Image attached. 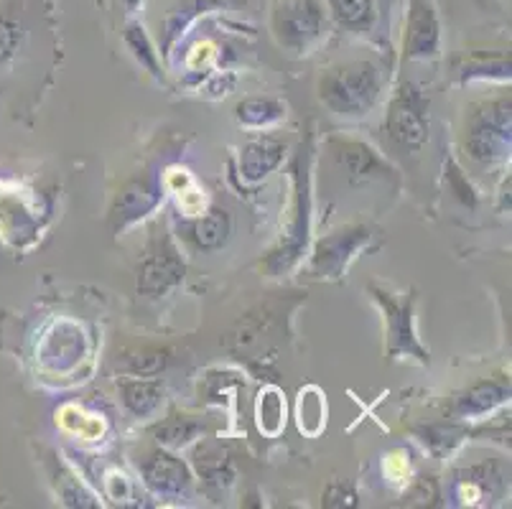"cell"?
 <instances>
[{
	"mask_svg": "<svg viewBox=\"0 0 512 509\" xmlns=\"http://www.w3.org/2000/svg\"><path fill=\"white\" fill-rule=\"evenodd\" d=\"M380 92V74L372 64L360 62L337 69L321 84V97L339 115H362Z\"/></svg>",
	"mask_w": 512,
	"mask_h": 509,
	"instance_id": "obj_1",
	"label": "cell"
},
{
	"mask_svg": "<svg viewBox=\"0 0 512 509\" xmlns=\"http://www.w3.org/2000/svg\"><path fill=\"white\" fill-rule=\"evenodd\" d=\"M324 3L321 0H278L273 11V28L286 46H306L321 34Z\"/></svg>",
	"mask_w": 512,
	"mask_h": 509,
	"instance_id": "obj_2",
	"label": "cell"
},
{
	"mask_svg": "<svg viewBox=\"0 0 512 509\" xmlns=\"http://www.w3.org/2000/svg\"><path fill=\"white\" fill-rule=\"evenodd\" d=\"M388 130H390V138H393L398 146L408 148V151H418V148L426 143L428 138L426 115H423L421 97L416 95V90H413L411 84L403 87L398 100H395L393 107H390Z\"/></svg>",
	"mask_w": 512,
	"mask_h": 509,
	"instance_id": "obj_3",
	"label": "cell"
},
{
	"mask_svg": "<svg viewBox=\"0 0 512 509\" xmlns=\"http://www.w3.org/2000/svg\"><path fill=\"white\" fill-rule=\"evenodd\" d=\"M406 51L413 59L434 56L439 49V16L431 0H411L408 6V28H406Z\"/></svg>",
	"mask_w": 512,
	"mask_h": 509,
	"instance_id": "obj_4",
	"label": "cell"
},
{
	"mask_svg": "<svg viewBox=\"0 0 512 509\" xmlns=\"http://www.w3.org/2000/svg\"><path fill=\"white\" fill-rule=\"evenodd\" d=\"M469 146L477 158L502 156V151L510 148V105H497V112L474 125Z\"/></svg>",
	"mask_w": 512,
	"mask_h": 509,
	"instance_id": "obj_5",
	"label": "cell"
},
{
	"mask_svg": "<svg viewBox=\"0 0 512 509\" xmlns=\"http://www.w3.org/2000/svg\"><path fill=\"white\" fill-rule=\"evenodd\" d=\"M181 278H184V263L176 258L171 247H166V250L153 252L151 258L143 260L138 286L143 293H164L171 286H176Z\"/></svg>",
	"mask_w": 512,
	"mask_h": 509,
	"instance_id": "obj_6",
	"label": "cell"
},
{
	"mask_svg": "<svg viewBox=\"0 0 512 509\" xmlns=\"http://www.w3.org/2000/svg\"><path fill=\"white\" fill-rule=\"evenodd\" d=\"M377 301L383 303L385 314H388L390 324V352H406L416 354V357L426 359V354L421 352V347L416 344V336L411 329V303H395L388 293L377 291Z\"/></svg>",
	"mask_w": 512,
	"mask_h": 509,
	"instance_id": "obj_7",
	"label": "cell"
},
{
	"mask_svg": "<svg viewBox=\"0 0 512 509\" xmlns=\"http://www.w3.org/2000/svg\"><path fill=\"white\" fill-rule=\"evenodd\" d=\"M283 153H286V146L278 143L273 138H263V140H255L250 146H245L240 156V168H242V176L248 181H260L263 176H268L273 168L281 163Z\"/></svg>",
	"mask_w": 512,
	"mask_h": 509,
	"instance_id": "obj_8",
	"label": "cell"
},
{
	"mask_svg": "<svg viewBox=\"0 0 512 509\" xmlns=\"http://www.w3.org/2000/svg\"><path fill=\"white\" fill-rule=\"evenodd\" d=\"M146 482L156 492L176 494L189 484V474H186V466L176 461L174 456L158 454L146 464Z\"/></svg>",
	"mask_w": 512,
	"mask_h": 509,
	"instance_id": "obj_9",
	"label": "cell"
},
{
	"mask_svg": "<svg viewBox=\"0 0 512 509\" xmlns=\"http://www.w3.org/2000/svg\"><path fill=\"white\" fill-rule=\"evenodd\" d=\"M362 240H367V232L365 230H357V232H347V235H334L329 240H324L316 250V270H339L344 265V260L349 258V252L355 250Z\"/></svg>",
	"mask_w": 512,
	"mask_h": 509,
	"instance_id": "obj_10",
	"label": "cell"
},
{
	"mask_svg": "<svg viewBox=\"0 0 512 509\" xmlns=\"http://www.w3.org/2000/svg\"><path fill=\"white\" fill-rule=\"evenodd\" d=\"M156 202H158L156 189H153L151 184H146V181H136V184H130L128 189L120 194L118 217L123 219V222H128V219H138L146 212H151V209L156 207Z\"/></svg>",
	"mask_w": 512,
	"mask_h": 509,
	"instance_id": "obj_11",
	"label": "cell"
},
{
	"mask_svg": "<svg viewBox=\"0 0 512 509\" xmlns=\"http://www.w3.org/2000/svg\"><path fill=\"white\" fill-rule=\"evenodd\" d=\"M227 232H230V217L222 209H212L194 224L192 235L202 250H217L227 240Z\"/></svg>",
	"mask_w": 512,
	"mask_h": 509,
	"instance_id": "obj_12",
	"label": "cell"
},
{
	"mask_svg": "<svg viewBox=\"0 0 512 509\" xmlns=\"http://www.w3.org/2000/svg\"><path fill=\"white\" fill-rule=\"evenodd\" d=\"M161 385L158 382H130L123 387V400L128 405L130 413L136 415H148L158 403H161Z\"/></svg>",
	"mask_w": 512,
	"mask_h": 509,
	"instance_id": "obj_13",
	"label": "cell"
},
{
	"mask_svg": "<svg viewBox=\"0 0 512 509\" xmlns=\"http://www.w3.org/2000/svg\"><path fill=\"white\" fill-rule=\"evenodd\" d=\"M507 395L505 387L495 385V382H482V385L472 387L459 403L462 413H484V410L495 408L497 403H502Z\"/></svg>",
	"mask_w": 512,
	"mask_h": 509,
	"instance_id": "obj_14",
	"label": "cell"
},
{
	"mask_svg": "<svg viewBox=\"0 0 512 509\" xmlns=\"http://www.w3.org/2000/svg\"><path fill=\"white\" fill-rule=\"evenodd\" d=\"M237 115H240L242 123L248 125H268L281 118L283 107L271 100H248L237 107Z\"/></svg>",
	"mask_w": 512,
	"mask_h": 509,
	"instance_id": "obj_15",
	"label": "cell"
},
{
	"mask_svg": "<svg viewBox=\"0 0 512 509\" xmlns=\"http://www.w3.org/2000/svg\"><path fill=\"white\" fill-rule=\"evenodd\" d=\"M334 16L344 23V26H365L372 16L370 0H329Z\"/></svg>",
	"mask_w": 512,
	"mask_h": 509,
	"instance_id": "obj_16",
	"label": "cell"
},
{
	"mask_svg": "<svg viewBox=\"0 0 512 509\" xmlns=\"http://www.w3.org/2000/svg\"><path fill=\"white\" fill-rule=\"evenodd\" d=\"M342 163L347 166V171L352 176H365L372 174L375 168H380V161L375 158V153L367 146H360V143H347L344 146Z\"/></svg>",
	"mask_w": 512,
	"mask_h": 509,
	"instance_id": "obj_17",
	"label": "cell"
},
{
	"mask_svg": "<svg viewBox=\"0 0 512 509\" xmlns=\"http://www.w3.org/2000/svg\"><path fill=\"white\" fill-rule=\"evenodd\" d=\"M166 367V352H146L130 359L128 372L136 377H153Z\"/></svg>",
	"mask_w": 512,
	"mask_h": 509,
	"instance_id": "obj_18",
	"label": "cell"
},
{
	"mask_svg": "<svg viewBox=\"0 0 512 509\" xmlns=\"http://www.w3.org/2000/svg\"><path fill=\"white\" fill-rule=\"evenodd\" d=\"M21 44V28L11 18L0 16V64L8 62Z\"/></svg>",
	"mask_w": 512,
	"mask_h": 509,
	"instance_id": "obj_19",
	"label": "cell"
},
{
	"mask_svg": "<svg viewBox=\"0 0 512 509\" xmlns=\"http://www.w3.org/2000/svg\"><path fill=\"white\" fill-rule=\"evenodd\" d=\"M194 433H197V426H194V423H186V420L181 423V420H176V423H169V426H164L161 431H158V441L179 446V443L189 441Z\"/></svg>",
	"mask_w": 512,
	"mask_h": 509,
	"instance_id": "obj_20",
	"label": "cell"
},
{
	"mask_svg": "<svg viewBox=\"0 0 512 509\" xmlns=\"http://www.w3.org/2000/svg\"><path fill=\"white\" fill-rule=\"evenodd\" d=\"M125 39H128L130 49L136 51L138 59H143L148 67L156 69V62H153V54H151V44H148L146 34H143V26H138V23H136V26H130L128 36H125Z\"/></svg>",
	"mask_w": 512,
	"mask_h": 509,
	"instance_id": "obj_21",
	"label": "cell"
},
{
	"mask_svg": "<svg viewBox=\"0 0 512 509\" xmlns=\"http://www.w3.org/2000/svg\"><path fill=\"white\" fill-rule=\"evenodd\" d=\"M260 398H263V395H260ZM260 418H265V423H268V420H273V433H276L278 428H281L283 405H281V400H278L276 390L265 392L263 403H260ZM265 423L260 428H265Z\"/></svg>",
	"mask_w": 512,
	"mask_h": 509,
	"instance_id": "obj_22",
	"label": "cell"
},
{
	"mask_svg": "<svg viewBox=\"0 0 512 509\" xmlns=\"http://www.w3.org/2000/svg\"><path fill=\"white\" fill-rule=\"evenodd\" d=\"M324 504H327V507H344V504L352 507V504H355V494L349 492V489H344L342 484H334L327 492V497H324Z\"/></svg>",
	"mask_w": 512,
	"mask_h": 509,
	"instance_id": "obj_23",
	"label": "cell"
},
{
	"mask_svg": "<svg viewBox=\"0 0 512 509\" xmlns=\"http://www.w3.org/2000/svg\"><path fill=\"white\" fill-rule=\"evenodd\" d=\"M138 3H141V0H125V6H128V8H136Z\"/></svg>",
	"mask_w": 512,
	"mask_h": 509,
	"instance_id": "obj_24",
	"label": "cell"
}]
</instances>
